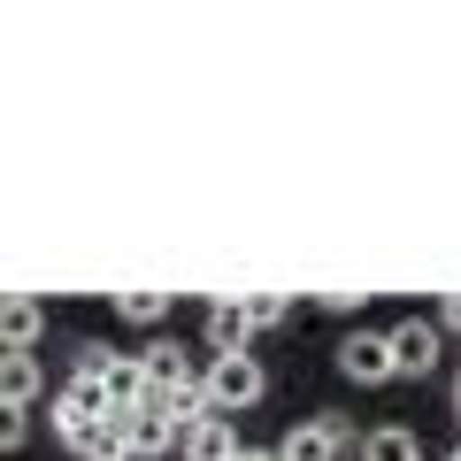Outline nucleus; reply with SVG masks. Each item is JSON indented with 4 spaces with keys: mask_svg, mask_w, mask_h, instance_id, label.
I'll return each instance as SVG.
<instances>
[{
    "mask_svg": "<svg viewBox=\"0 0 461 461\" xmlns=\"http://www.w3.org/2000/svg\"><path fill=\"white\" fill-rule=\"evenodd\" d=\"M262 393H269V377H262L254 354H208V369H200V400H208V415H239V408H254Z\"/></svg>",
    "mask_w": 461,
    "mask_h": 461,
    "instance_id": "obj_1",
    "label": "nucleus"
},
{
    "mask_svg": "<svg viewBox=\"0 0 461 461\" xmlns=\"http://www.w3.org/2000/svg\"><path fill=\"white\" fill-rule=\"evenodd\" d=\"M346 446H354L346 415H308V423H293L277 438V461H346Z\"/></svg>",
    "mask_w": 461,
    "mask_h": 461,
    "instance_id": "obj_2",
    "label": "nucleus"
},
{
    "mask_svg": "<svg viewBox=\"0 0 461 461\" xmlns=\"http://www.w3.org/2000/svg\"><path fill=\"white\" fill-rule=\"evenodd\" d=\"M384 354H393V377H423V369H438L446 330H438V323H423V315H408V323L384 330Z\"/></svg>",
    "mask_w": 461,
    "mask_h": 461,
    "instance_id": "obj_3",
    "label": "nucleus"
},
{
    "mask_svg": "<svg viewBox=\"0 0 461 461\" xmlns=\"http://www.w3.org/2000/svg\"><path fill=\"white\" fill-rule=\"evenodd\" d=\"M339 369L354 384H393V354H384V330H346L339 339Z\"/></svg>",
    "mask_w": 461,
    "mask_h": 461,
    "instance_id": "obj_4",
    "label": "nucleus"
},
{
    "mask_svg": "<svg viewBox=\"0 0 461 461\" xmlns=\"http://www.w3.org/2000/svg\"><path fill=\"white\" fill-rule=\"evenodd\" d=\"M131 362H139V377H147V393H169V384H193V377H200L193 354H185L177 339H147Z\"/></svg>",
    "mask_w": 461,
    "mask_h": 461,
    "instance_id": "obj_5",
    "label": "nucleus"
},
{
    "mask_svg": "<svg viewBox=\"0 0 461 461\" xmlns=\"http://www.w3.org/2000/svg\"><path fill=\"white\" fill-rule=\"evenodd\" d=\"M177 454L185 461H230L239 454V423H230V415H200V423L177 430Z\"/></svg>",
    "mask_w": 461,
    "mask_h": 461,
    "instance_id": "obj_6",
    "label": "nucleus"
},
{
    "mask_svg": "<svg viewBox=\"0 0 461 461\" xmlns=\"http://www.w3.org/2000/svg\"><path fill=\"white\" fill-rule=\"evenodd\" d=\"M39 339H47V308L39 300H0V354H39Z\"/></svg>",
    "mask_w": 461,
    "mask_h": 461,
    "instance_id": "obj_7",
    "label": "nucleus"
},
{
    "mask_svg": "<svg viewBox=\"0 0 461 461\" xmlns=\"http://www.w3.org/2000/svg\"><path fill=\"white\" fill-rule=\"evenodd\" d=\"M39 393H47V369H39V354H0V408H23V415H32Z\"/></svg>",
    "mask_w": 461,
    "mask_h": 461,
    "instance_id": "obj_8",
    "label": "nucleus"
},
{
    "mask_svg": "<svg viewBox=\"0 0 461 461\" xmlns=\"http://www.w3.org/2000/svg\"><path fill=\"white\" fill-rule=\"evenodd\" d=\"M200 330H208V354H247V346H254L247 308H239V300H215V308L200 315Z\"/></svg>",
    "mask_w": 461,
    "mask_h": 461,
    "instance_id": "obj_9",
    "label": "nucleus"
},
{
    "mask_svg": "<svg viewBox=\"0 0 461 461\" xmlns=\"http://www.w3.org/2000/svg\"><path fill=\"white\" fill-rule=\"evenodd\" d=\"M115 423H123V446H131V461H154V454H169V446H177V430H169L154 408H139V415H115Z\"/></svg>",
    "mask_w": 461,
    "mask_h": 461,
    "instance_id": "obj_10",
    "label": "nucleus"
},
{
    "mask_svg": "<svg viewBox=\"0 0 461 461\" xmlns=\"http://www.w3.org/2000/svg\"><path fill=\"white\" fill-rule=\"evenodd\" d=\"M69 454L77 461H131V446H123V423H115V415H100V423H85L77 438H69Z\"/></svg>",
    "mask_w": 461,
    "mask_h": 461,
    "instance_id": "obj_11",
    "label": "nucleus"
},
{
    "mask_svg": "<svg viewBox=\"0 0 461 461\" xmlns=\"http://www.w3.org/2000/svg\"><path fill=\"white\" fill-rule=\"evenodd\" d=\"M362 461H423V438H415L408 423H384L362 438Z\"/></svg>",
    "mask_w": 461,
    "mask_h": 461,
    "instance_id": "obj_12",
    "label": "nucleus"
},
{
    "mask_svg": "<svg viewBox=\"0 0 461 461\" xmlns=\"http://www.w3.org/2000/svg\"><path fill=\"white\" fill-rule=\"evenodd\" d=\"M239 308H247V330H277V323H293V300H239Z\"/></svg>",
    "mask_w": 461,
    "mask_h": 461,
    "instance_id": "obj_13",
    "label": "nucleus"
},
{
    "mask_svg": "<svg viewBox=\"0 0 461 461\" xmlns=\"http://www.w3.org/2000/svg\"><path fill=\"white\" fill-rule=\"evenodd\" d=\"M162 308H169L162 293H123V300H115V315H123V323H162Z\"/></svg>",
    "mask_w": 461,
    "mask_h": 461,
    "instance_id": "obj_14",
    "label": "nucleus"
},
{
    "mask_svg": "<svg viewBox=\"0 0 461 461\" xmlns=\"http://www.w3.org/2000/svg\"><path fill=\"white\" fill-rule=\"evenodd\" d=\"M23 438H32V415H23V408H0V454H16Z\"/></svg>",
    "mask_w": 461,
    "mask_h": 461,
    "instance_id": "obj_15",
    "label": "nucleus"
},
{
    "mask_svg": "<svg viewBox=\"0 0 461 461\" xmlns=\"http://www.w3.org/2000/svg\"><path fill=\"white\" fill-rule=\"evenodd\" d=\"M115 362V354H108V346H100V339H85L77 346V377H100V369H108Z\"/></svg>",
    "mask_w": 461,
    "mask_h": 461,
    "instance_id": "obj_16",
    "label": "nucleus"
},
{
    "mask_svg": "<svg viewBox=\"0 0 461 461\" xmlns=\"http://www.w3.org/2000/svg\"><path fill=\"white\" fill-rule=\"evenodd\" d=\"M230 461H277V454H262V446H239V454H230Z\"/></svg>",
    "mask_w": 461,
    "mask_h": 461,
    "instance_id": "obj_17",
    "label": "nucleus"
}]
</instances>
